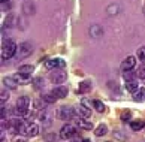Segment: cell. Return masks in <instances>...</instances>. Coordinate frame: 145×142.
I'll use <instances>...</instances> for the list:
<instances>
[{
  "label": "cell",
  "mask_w": 145,
  "mask_h": 142,
  "mask_svg": "<svg viewBox=\"0 0 145 142\" xmlns=\"http://www.w3.org/2000/svg\"><path fill=\"white\" fill-rule=\"evenodd\" d=\"M17 133L24 135V136H27V138H33V136L39 135V126L35 124V123H29V121H21Z\"/></svg>",
  "instance_id": "6da1fadb"
},
{
  "label": "cell",
  "mask_w": 145,
  "mask_h": 142,
  "mask_svg": "<svg viewBox=\"0 0 145 142\" xmlns=\"http://www.w3.org/2000/svg\"><path fill=\"white\" fill-rule=\"evenodd\" d=\"M18 51V46L17 43L10 39H5L2 43V58L3 60H8V58H12L15 56V52Z\"/></svg>",
  "instance_id": "7a4b0ae2"
},
{
  "label": "cell",
  "mask_w": 145,
  "mask_h": 142,
  "mask_svg": "<svg viewBox=\"0 0 145 142\" xmlns=\"http://www.w3.org/2000/svg\"><path fill=\"white\" fill-rule=\"evenodd\" d=\"M52 120H54V111H52V109H50V108L40 109L39 121H40V124L44 126V127H50V126L52 124Z\"/></svg>",
  "instance_id": "3957f363"
},
{
  "label": "cell",
  "mask_w": 145,
  "mask_h": 142,
  "mask_svg": "<svg viewBox=\"0 0 145 142\" xmlns=\"http://www.w3.org/2000/svg\"><path fill=\"white\" fill-rule=\"evenodd\" d=\"M76 117V109L72 108V106H60L58 109V118L63 120V121H71Z\"/></svg>",
  "instance_id": "277c9868"
},
{
  "label": "cell",
  "mask_w": 145,
  "mask_h": 142,
  "mask_svg": "<svg viewBox=\"0 0 145 142\" xmlns=\"http://www.w3.org/2000/svg\"><path fill=\"white\" fill-rule=\"evenodd\" d=\"M50 79L52 84H63L66 81V72H63V69H54V72H51Z\"/></svg>",
  "instance_id": "5b68a950"
},
{
  "label": "cell",
  "mask_w": 145,
  "mask_h": 142,
  "mask_svg": "<svg viewBox=\"0 0 145 142\" xmlns=\"http://www.w3.org/2000/svg\"><path fill=\"white\" fill-rule=\"evenodd\" d=\"M75 135H76V129H75V126H72V124H64L60 130V138H63V139L75 138Z\"/></svg>",
  "instance_id": "8992f818"
},
{
  "label": "cell",
  "mask_w": 145,
  "mask_h": 142,
  "mask_svg": "<svg viewBox=\"0 0 145 142\" xmlns=\"http://www.w3.org/2000/svg\"><path fill=\"white\" fill-rule=\"evenodd\" d=\"M45 66L48 69L54 70V69H64V66H66V62L61 58H50L45 62Z\"/></svg>",
  "instance_id": "52a82bcc"
},
{
  "label": "cell",
  "mask_w": 145,
  "mask_h": 142,
  "mask_svg": "<svg viewBox=\"0 0 145 142\" xmlns=\"http://www.w3.org/2000/svg\"><path fill=\"white\" fill-rule=\"evenodd\" d=\"M18 56L20 57H29L31 52H33V45H31L30 42H23L21 45H18Z\"/></svg>",
  "instance_id": "ba28073f"
},
{
  "label": "cell",
  "mask_w": 145,
  "mask_h": 142,
  "mask_svg": "<svg viewBox=\"0 0 145 142\" xmlns=\"http://www.w3.org/2000/svg\"><path fill=\"white\" fill-rule=\"evenodd\" d=\"M2 82L5 84V87H8L9 90H15V88H17V85L20 84L18 79L15 78V76H5V78L2 79Z\"/></svg>",
  "instance_id": "9c48e42d"
},
{
  "label": "cell",
  "mask_w": 145,
  "mask_h": 142,
  "mask_svg": "<svg viewBox=\"0 0 145 142\" xmlns=\"http://www.w3.org/2000/svg\"><path fill=\"white\" fill-rule=\"evenodd\" d=\"M135 66H136V57H133V56L126 57V60L121 63V69L123 70H132Z\"/></svg>",
  "instance_id": "30bf717a"
},
{
  "label": "cell",
  "mask_w": 145,
  "mask_h": 142,
  "mask_svg": "<svg viewBox=\"0 0 145 142\" xmlns=\"http://www.w3.org/2000/svg\"><path fill=\"white\" fill-rule=\"evenodd\" d=\"M76 126L79 129H82V130H91L93 129V123L88 121L85 117H78L76 118Z\"/></svg>",
  "instance_id": "8fae6325"
},
{
  "label": "cell",
  "mask_w": 145,
  "mask_h": 142,
  "mask_svg": "<svg viewBox=\"0 0 145 142\" xmlns=\"http://www.w3.org/2000/svg\"><path fill=\"white\" fill-rule=\"evenodd\" d=\"M30 105H31V100L29 96H20L17 99V106H20V108L30 109Z\"/></svg>",
  "instance_id": "7c38bea8"
},
{
  "label": "cell",
  "mask_w": 145,
  "mask_h": 142,
  "mask_svg": "<svg viewBox=\"0 0 145 142\" xmlns=\"http://www.w3.org/2000/svg\"><path fill=\"white\" fill-rule=\"evenodd\" d=\"M76 112H78L81 117H85V118H90V117H91V109H90L88 106H85L84 103H81V105L76 106Z\"/></svg>",
  "instance_id": "4fadbf2b"
},
{
  "label": "cell",
  "mask_w": 145,
  "mask_h": 142,
  "mask_svg": "<svg viewBox=\"0 0 145 142\" xmlns=\"http://www.w3.org/2000/svg\"><path fill=\"white\" fill-rule=\"evenodd\" d=\"M57 99H58V97L56 96V93L52 91V90L48 91V93H45V94L42 96V100H44L45 103H48V105H52V103H54Z\"/></svg>",
  "instance_id": "5bb4252c"
},
{
  "label": "cell",
  "mask_w": 145,
  "mask_h": 142,
  "mask_svg": "<svg viewBox=\"0 0 145 142\" xmlns=\"http://www.w3.org/2000/svg\"><path fill=\"white\" fill-rule=\"evenodd\" d=\"M126 88L135 94V93L139 90V84L136 82V79H129V81H126Z\"/></svg>",
  "instance_id": "9a60e30c"
},
{
  "label": "cell",
  "mask_w": 145,
  "mask_h": 142,
  "mask_svg": "<svg viewBox=\"0 0 145 142\" xmlns=\"http://www.w3.org/2000/svg\"><path fill=\"white\" fill-rule=\"evenodd\" d=\"M33 70H35V67L31 66V64H23V66H20V69H18V73L30 76L31 73H33Z\"/></svg>",
  "instance_id": "2e32d148"
},
{
  "label": "cell",
  "mask_w": 145,
  "mask_h": 142,
  "mask_svg": "<svg viewBox=\"0 0 145 142\" xmlns=\"http://www.w3.org/2000/svg\"><path fill=\"white\" fill-rule=\"evenodd\" d=\"M52 91L56 93V96L58 97V99H63V97L67 96V88H66L64 85H58V87H56Z\"/></svg>",
  "instance_id": "e0dca14e"
},
{
  "label": "cell",
  "mask_w": 145,
  "mask_h": 142,
  "mask_svg": "<svg viewBox=\"0 0 145 142\" xmlns=\"http://www.w3.org/2000/svg\"><path fill=\"white\" fill-rule=\"evenodd\" d=\"M144 126H145V123L142 121V120H132L130 121V129L132 130H141V129H144Z\"/></svg>",
  "instance_id": "ac0fdd59"
},
{
  "label": "cell",
  "mask_w": 145,
  "mask_h": 142,
  "mask_svg": "<svg viewBox=\"0 0 145 142\" xmlns=\"http://www.w3.org/2000/svg\"><path fill=\"white\" fill-rule=\"evenodd\" d=\"M102 33H103V30L100 29V26H91L90 27V35L93 36V37H100L102 36Z\"/></svg>",
  "instance_id": "d6986e66"
},
{
  "label": "cell",
  "mask_w": 145,
  "mask_h": 142,
  "mask_svg": "<svg viewBox=\"0 0 145 142\" xmlns=\"http://www.w3.org/2000/svg\"><path fill=\"white\" fill-rule=\"evenodd\" d=\"M23 10H24V14H27V15H29V14H30V15H33V14L36 12L35 5L31 3V2H29V3L25 2V3H24V6H23Z\"/></svg>",
  "instance_id": "ffe728a7"
},
{
  "label": "cell",
  "mask_w": 145,
  "mask_h": 142,
  "mask_svg": "<svg viewBox=\"0 0 145 142\" xmlns=\"http://www.w3.org/2000/svg\"><path fill=\"white\" fill-rule=\"evenodd\" d=\"M106 133H108V127H106L105 124H99L97 127H96V130H94L96 136H105Z\"/></svg>",
  "instance_id": "44dd1931"
},
{
  "label": "cell",
  "mask_w": 145,
  "mask_h": 142,
  "mask_svg": "<svg viewBox=\"0 0 145 142\" xmlns=\"http://www.w3.org/2000/svg\"><path fill=\"white\" fill-rule=\"evenodd\" d=\"M90 90H91V82L90 81H82V82L79 84V88H78L79 93H88Z\"/></svg>",
  "instance_id": "7402d4cb"
},
{
  "label": "cell",
  "mask_w": 145,
  "mask_h": 142,
  "mask_svg": "<svg viewBox=\"0 0 145 142\" xmlns=\"http://www.w3.org/2000/svg\"><path fill=\"white\" fill-rule=\"evenodd\" d=\"M91 105L96 108V111H97V112H105V111H106L105 105H103L100 100H93V102H91Z\"/></svg>",
  "instance_id": "603a6c76"
},
{
  "label": "cell",
  "mask_w": 145,
  "mask_h": 142,
  "mask_svg": "<svg viewBox=\"0 0 145 142\" xmlns=\"http://www.w3.org/2000/svg\"><path fill=\"white\" fill-rule=\"evenodd\" d=\"M14 14H8L6 15V18H5V21H3V26L5 27H12L14 26Z\"/></svg>",
  "instance_id": "cb8c5ba5"
},
{
  "label": "cell",
  "mask_w": 145,
  "mask_h": 142,
  "mask_svg": "<svg viewBox=\"0 0 145 142\" xmlns=\"http://www.w3.org/2000/svg\"><path fill=\"white\" fill-rule=\"evenodd\" d=\"M135 100L136 102H144L145 100V90H138L135 93Z\"/></svg>",
  "instance_id": "d4e9b609"
},
{
  "label": "cell",
  "mask_w": 145,
  "mask_h": 142,
  "mask_svg": "<svg viewBox=\"0 0 145 142\" xmlns=\"http://www.w3.org/2000/svg\"><path fill=\"white\" fill-rule=\"evenodd\" d=\"M136 76H138V78H141V79H145V63L141 64V66L136 69Z\"/></svg>",
  "instance_id": "484cf974"
},
{
  "label": "cell",
  "mask_w": 145,
  "mask_h": 142,
  "mask_svg": "<svg viewBox=\"0 0 145 142\" xmlns=\"http://www.w3.org/2000/svg\"><path fill=\"white\" fill-rule=\"evenodd\" d=\"M136 57H138V60H141L142 63H145V46H141L136 51Z\"/></svg>",
  "instance_id": "4316f807"
},
{
  "label": "cell",
  "mask_w": 145,
  "mask_h": 142,
  "mask_svg": "<svg viewBox=\"0 0 145 142\" xmlns=\"http://www.w3.org/2000/svg\"><path fill=\"white\" fill-rule=\"evenodd\" d=\"M121 121L123 123H129V121H132V112L130 111H124L121 114Z\"/></svg>",
  "instance_id": "83f0119b"
},
{
  "label": "cell",
  "mask_w": 145,
  "mask_h": 142,
  "mask_svg": "<svg viewBox=\"0 0 145 142\" xmlns=\"http://www.w3.org/2000/svg\"><path fill=\"white\" fill-rule=\"evenodd\" d=\"M25 139H27V136L20 135V133H17V136H14V142H25Z\"/></svg>",
  "instance_id": "f1b7e54d"
},
{
  "label": "cell",
  "mask_w": 145,
  "mask_h": 142,
  "mask_svg": "<svg viewBox=\"0 0 145 142\" xmlns=\"http://www.w3.org/2000/svg\"><path fill=\"white\" fill-rule=\"evenodd\" d=\"M45 84H44V79L42 78H36L35 79V88H42Z\"/></svg>",
  "instance_id": "f546056e"
},
{
  "label": "cell",
  "mask_w": 145,
  "mask_h": 142,
  "mask_svg": "<svg viewBox=\"0 0 145 142\" xmlns=\"http://www.w3.org/2000/svg\"><path fill=\"white\" fill-rule=\"evenodd\" d=\"M8 99H9V93L5 91V90H2V93H0V100H2V102H6Z\"/></svg>",
  "instance_id": "4dcf8cb0"
},
{
  "label": "cell",
  "mask_w": 145,
  "mask_h": 142,
  "mask_svg": "<svg viewBox=\"0 0 145 142\" xmlns=\"http://www.w3.org/2000/svg\"><path fill=\"white\" fill-rule=\"evenodd\" d=\"M2 3H9V0H2Z\"/></svg>",
  "instance_id": "1f68e13d"
}]
</instances>
